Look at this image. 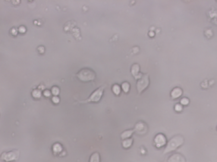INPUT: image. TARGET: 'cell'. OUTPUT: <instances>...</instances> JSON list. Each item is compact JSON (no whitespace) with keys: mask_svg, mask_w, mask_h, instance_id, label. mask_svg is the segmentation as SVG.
<instances>
[{"mask_svg":"<svg viewBox=\"0 0 217 162\" xmlns=\"http://www.w3.org/2000/svg\"><path fill=\"white\" fill-rule=\"evenodd\" d=\"M51 94H52L51 91H49L48 89H46V90H44L43 93V95H44L45 97H49L51 95Z\"/></svg>","mask_w":217,"mask_h":162,"instance_id":"cell-22","label":"cell"},{"mask_svg":"<svg viewBox=\"0 0 217 162\" xmlns=\"http://www.w3.org/2000/svg\"><path fill=\"white\" fill-rule=\"evenodd\" d=\"M18 31L21 33H24L26 32V28L24 26H21L19 28H18Z\"/></svg>","mask_w":217,"mask_h":162,"instance_id":"cell-23","label":"cell"},{"mask_svg":"<svg viewBox=\"0 0 217 162\" xmlns=\"http://www.w3.org/2000/svg\"><path fill=\"white\" fill-rule=\"evenodd\" d=\"M168 162H186V159L180 153H175L169 156V158H168Z\"/></svg>","mask_w":217,"mask_h":162,"instance_id":"cell-9","label":"cell"},{"mask_svg":"<svg viewBox=\"0 0 217 162\" xmlns=\"http://www.w3.org/2000/svg\"><path fill=\"white\" fill-rule=\"evenodd\" d=\"M153 142H154L155 146L158 148H160L165 146L167 144V140L165 135L163 133H158L154 137L153 140Z\"/></svg>","mask_w":217,"mask_h":162,"instance_id":"cell-6","label":"cell"},{"mask_svg":"<svg viewBox=\"0 0 217 162\" xmlns=\"http://www.w3.org/2000/svg\"><path fill=\"white\" fill-rule=\"evenodd\" d=\"M180 101H181V104L182 106H187V105L190 103V100H189V99H187V98L186 97L182 98Z\"/></svg>","mask_w":217,"mask_h":162,"instance_id":"cell-20","label":"cell"},{"mask_svg":"<svg viewBox=\"0 0 217 162\" xmlns=\"http://www.w3.org/2000/svg\"><path fill=\"white\" fill-rule=\"evenodd\" d=\"M131 73L133 77H135V79L137 80L140 79L144 75V74H141L140 72V65L138 64H134L132 65L131 69Z\"/></svg>","mask_w":217,"mask_h":162,"instance_id":"cell-8","label":"cell"},{"mask_svg":"<svg viewBox=\"0 0 217 162\" xmlns=\"http://www.w3.org/2000/svg\"><path fill=\"white\" fill-rule=\"evenodd\" d=\"M134 133H135V130H134V129H130V130H125V131H123L122 133H121V139L122 140H126V139H129V138L131 137V136H132Z\"/></svg>","mask_w":217,"mask_h":162,"instance_id":"cell-11","label":"cell"},{"mask_svg":"<svg viewBox=\"0 0 217 162\" xmlns=\"http://www.w3.org/2000/svg\"><path fill=\"white\" fill-rule=\"evenodd\" d=\"M174 108H175V112H181V111L183 110V106L181 105V103H178V104H176V105H175V107H174Z\"/></svg>","mask_w":217,"mask_h":162,"instance_id":"cell-19","label":"cell"},{"mask_svg":"<svg viewBox=\"0 0 217 162\" xmlns=\"http://www.w3.org/2000/svg\"><path fill=\"white\" fill-rule=\"evenodd\" d=\"M52 101L54 104H58L59 102H60V99L58 98V96L54 95V96L52 98Z\"/></svg>","mask_w":217,"mask_h":162,"instance_id":"cell-21","label":"cell"},{"mask_svg":"<svg viewBox=\"0 0 217 162\" xmlns=\"http://www.w3.org/2000/svg\"><path fill=\"white\" fill-rule=\"evenodd\" d=\"M112 90H113V93L115 95H119L121 93V91H122V88H121L120 86H119L118 84H114V85L113 86Z\"/></svg>","mask_w":217,"mask_h":162,"instance_id":"cell-15","label":"cell"},{"mask_svg":"<svg viewBox=\"0 0 217 162\" xmlns=\"http://www.w3.org/2000/svg\"><path fill=\"white\" fill-rule=\"evenodd\" d=\"M76 77L80 81L87 83V82H91V81L94 80L96 79L97 75H96V73L93 71L92 69L85 67V68L81 69L80 71H79L76 74Z\"/></svg>","mask_w":217,"mask_h":162,"instance_id":"cell-3","label":"cell"},{"mask_svg":"<svg viewBox=\"0 0 217 162\" xmlns=\"http://www.w3.org/2000/svg\"><path fill=\"white\" fill-rule=\"evenodd\" d=\"M105 87L106 86H101L97 89H95L94 91L93 92L91 95L89 96L87 99L83 100V101H78L79 103L81 104H87V103H97L100 101L103 95V93H104Z\"/></svg>","mask_w":217,"mask_h":162,"instance_id":"cell-2","label":"cell"},{"mask_svg":"<svg viewBox=\"0 0 217 162\" xmlns=\"http://www.w3.org/2000/svg\"><path fill=\"white\" fill-rule=\"evenodd\" d=\"M122 89L123 90V92L125 93H128L130 90V84H129L128 82H124L122 84V86H121Z\"/></svg>","mask_w":217,"mask_h":162,"instance_id":"cell-16","label":"cell"},{"mask_svg":"<svg viewBox=\"0 0 217 162\" xmlns=\"http://www.w3.org/2000/svg\"><path fill=\"white\" fill-rule=\"evenodd\" d=\"M216 129H217V128H216Z\"/></svg>","mask_w":217,"mask_h":162,"instance_id":"cell-24","label":"cell"},{"mask_svg":"<svg viewBox=\"0 0 217 162\" xmlns=\"http://www.w3.org/2000/svg\"><path fill=\"white\" fill-rule=\"evenodd\" d=\"M51 93H52V94L53 95H56V96H58V95L59 94V93H60V89H59V88H58V86H55L52 87V89H51Z\"/></svg>","mask_w":217,"mask_h":162,"instance_id":"cell-18","label":"cell"},{"mask_svg":"<svg viewBox=\"0 0 217 162\" xmlns=\"http://www.w3.org/2000/svg\"><path fill=\"white\" fill-rule=\"evenodd\" d=\"M63 151V147L60 143H55L52 146V152L56 155L58 154H60L61 152Z\"/></svg>","mask_w":217,"mask_h":162,"instance_id":"cell-12","label":"cell"},{"mask_svg":"<svg viewBox=\"0 0 217 162\" xmlns=\"http://www.w3.org/2000/svg\"><path fill=\"white\" fill-rule=\"evenodd\" d=\"M133 142H134V140L133 138H129V139H126V140H124L122 142V147L125 149H128L132 146Z\"/></svg>","mask_w":217,"mask_h":162,"instance_id":"cell-13","label":"cell"},{"mask_svg":"<svg viewBox=\"0 0 217 162\" xmlns=\"http://www.w3.org/2000/svg\"><path fill=\"white\" fill-rule=\"evenodd\" d=\"M182 94V89L180 87H175L174 89H172V90L170 93V95H171L172 99H177L181 97Z\"/></svg>","mask_w":217,"mask_h":162,"instance_id":"cell-10","label":"cell"},{"mask_svg":"<svg viewBox=\"0 0 217 162\" xmlns=\"http://www.w3.org/2000/svg\"><path fill=\"white\" fill-rule=\"evenodd\" d=\"M89 162H100V155L99 152H93L89 159Z\"/></svg>","mask_w":217,"mask_h":162,"instance_id":"cell-14","label":"cell"},{"mask_svg":"<svg viewBox=\"0 0 217 162\" xmlns=\"http://www.w3.org/2000/svg\"><path fill=\"white\" fill-rule=\"evenodd\" d=\"M134 130H135V132L136 133L139 134V135H144V134L147 133L148 128H147V124L145 123L142 121H139L135 124Z\"/></svg>","mask_w":217,"mask_h":162,"instance_id":"cell-7","label":"cell"},{"mask_svg":"<svg viewBox=\"0 0 217 162\" xmlns=\"http://www.w3.org/2000/svg\"><path fill=\"white\" fill-rule=\"evenodd\" d=\"M31 95H32L33 98H34V99H40V98H41L42 93L40 89H34L31 93Z\"/></svg>","mask_w":217,"mask_h":162,"instance_id":"cell-17","label":"cell"},{"mask_svg":"<svg viewBox=\"0 0 217 162\" xmlns=\"http://www.w3.org/2000/svg\"><path fill=\"white\" fill-rule=\"evenodd\" d=\"M150 85V78H149V74H144L140 79L137 80V90L138 94H141L147 89Z\"/></svg>","mask_w":217,"mask_h":162,"instance_id":"cell-5","label":"cell"},{"mask_svg":"<svg viewBox=\"0 0 217 162\" xmlns=\"http://www.w3.org/2000/svg\"><path fill=\"white\" fill-rule=\"evenodd\" d=\"M184 142H185V139L181 135H176V136H173L171 140L167 142L163 154L165 155L167 153L175 151L180 146H182Z\"/></svg>","mask_w":217,"mask_h":162,"instance_id":"cell-1","label":"cell"},{"mask_svg":"<svg viewBox=\"0 0 217 162\" xmlns=\"http://www.w3.org/2000/svg\"><path fill=\"white\" fill-rule=\"evenodd\" d=\"M20 156V152L18 150H12L9 152H4L1 155V161L3 162L17 161Z\"/></svg>","mask_w":217,"mask_h":162,"instance_id":"cell-4","label":"cell"}]
</instances>
